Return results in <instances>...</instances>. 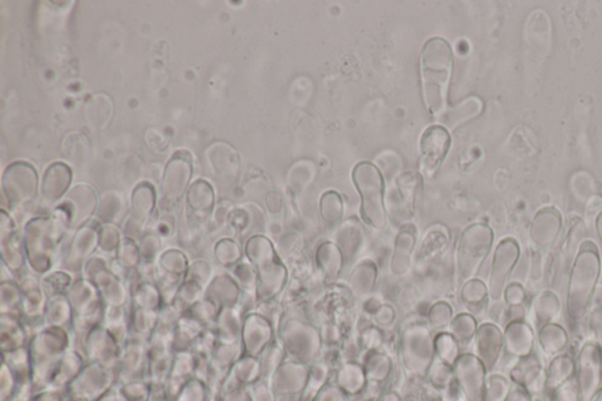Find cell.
I'll return each instance as SVG.
<instances>
[{
    "label": "cell",
    "mask_w": 602,
    "mask_h": 401,
    "mask_svg": "<svg viewBox=\"0 0 602 401\" xmlns=\"http://www.w3.org/2000/svg\"><path fill=\"white\" fill-rule=\"evenodd\" d=\"M576 379L580 401H590L602 388V356L592 340L586 341L579 352Z\"/></svg>",
    "instance_id": "7"
},
{
    "label": "cell",
    "mask_w": 602,
    "mask_h": 401,
    "mask_svg": "<svg viewBox=\"0 0 602 401\" xmlns=\"http://www.w3.org/2000/svg\"><path fill=\"white\" fill-rule=\"evenodd\" d=\"M365 231L360 221L349 219L337 228L336 244L343 253L345 265L355 262L359 256L361 248L364 247Z\"/></svg>",
    "instance_id": "18"
},
{
    "label": "cell",
    "mask_w": 602,
    "mask_h": 401,
    "mask_svg": "<svg viewBox=\"0 0 602 401\" xmlns=\"http://www.w3.org/2000/svg\"><path fill=\"white\" fill-rule=\"evenodd\" d=\"M192 176V157L188 151L176 152L167 163L162 194L169 201L181 200Z\"/></svg>",
    "instance_id": "12"
},
{
    "label": "cell",
    "mask_w": 602,
    "mask_h": 401,
    "mask_svg": "<svg viewBox=\"0 0 602 401\" xmlns=\"http://www.w3.org/2000/svg\"><path fill=\"white\" fill-rule=\"evenodd\" d=\"M510 377L516 387L523 388L531 396L542 395L546 389V369L537 353L516 360Z\"/></svg>",
    "instance_id": "13"
},
{
    "label": "cell",
    "mask_w": 602,
    "mask_h": 401,
    "mask_svg": "<svg viewBox=\"0 0 602 401\" xmlns=\"http://www.w3.org/2000/svg\"><path fill=\"white\" fill-rule=\"evenodd\" d=\"M577 373V361L570 354L562 353L551 358L549 368L546 369L545 392L553 396L559 387L573 379Z\"/></svg>",
    "instance_id": "22"
},
{
    "label": "cell",
    "mask_w": 602,
    "mask_h": 401,
    "mask_svg": "<svg viewBox=\"0 0 602 401\" xmlns=\"http://www.w3.org/2000/svg\"><path fill=\"white\" fill-rule=\"evenodd\" d=\"M400 197L409 211L413 212L415 202L422 186V176L421 173H406L402 174L397 181Z\"/></svg>",
    "instance_id": "30"
},
{
    "label": "cell",
    "mask_w": 602,
    "mask_h": 401,
    "mask_svg": "<svg viewBox=\"0 0 602 401\" xmlns=\"http://www.w3.org/2000/svg\"><path fill=\"white\" fill-rule=\"evenodd\" d=\"M477 358L486 371H493L504 352V331L493 322H485L477 329L476 338Z\"/></svg>",
    "instance_id": "15"
},
{
    "label": "cell",
    "mask_w": 602,
    "mask_h": 401,
    "mask_svg": "<svg viewBox=\"0 0 602 401\" xmlns=\"http://www.w3.org/2000/svg\"><path fill=\"white\" fill-rule=\"evenodd\" d=\"M449 334L459 345L460 349L468 348L475 344L477 329V322L475 315L460 313L454 317L452 324L449 325Z\"/></svg>",
    "instance_id": "28"
},
{
    "label": "cell",
    "mask_w": 602,
    "mask_h": 401,
    "mask_svg": "<svg viewBox=\"0 0 602 401\" xmlns=\"http://www.w3.org/2000/svg\"><path fill=\"white\" fill-rule=\"evenodd\" d=\"M449 244V235L444 226L436 225L431 228L422 240L421 250H419L418 265H431L436 262L437 258H440L448 250Z\"/></svg>",
    "instance_id": "23"
},
{
    "label": "cell",
    "mask_w": 602,
    "mask_h": 401,
    "mask_svg": "<svg viewBox=\"0 0 602 401\" xmlns=\"http://www.w3.org/2000/svg\"><path fill=\"white\" fill-rule=\"evenodd\" d=\"M316 260L326 285H333L343 272L345 260L339 247L331 241H326L318 247Z\"/></svg>",
    "instance_id": "20"
},
{
    "label": "cell",
    "mask_w": 602,
    "mask_h": 401,
    "mask_svg": "<svg viewBox=\"0 0 602 401\" xmlns=\"http://www.w3.org/2000/svg\"><path fill=\"white\" fill-rule=\"evenodd\" d=\"M375 321L379 325L387 326L392 324L394 318V311L391 306L380 305L379 309L375 311Z\"/></svg>",
    "instance_id": "40"
},
{
    "label": "cell",
    "mask_w": 602,
    "mask_h": 401,
    "mask_svg": "<svg viewBox=\"0 0 602 401\" xmlns=\"http://www.w3.org/2000/svg\"><path fill=\"white\" fill-rule=\"evenodd\" d=\"M510 392V383L506 378L492 376L487 381V387L485 388V401H505Z\"/></svg>",
    "instance_id": "34"
},
{
    "label": "cell",
    "mask_w": 602,
    "mask_h": 401,
    "mask_svg": "<svg viewBox=\"0 0 602 401\" xmlns=\"http://www.w3.org/2000/svg\"><path fill=\"white\" fill-rule=\"evenodd\" d=\"M246 253L258 275L260 298L271 299L281 294L285 287L287 270L271 241L266 237L255 236L248 240Z\"/></svg>",
    "instance_id": "5"
},
{
    "label": "cell",
    "mask_w": 602,
    "mask_h": 401,
    "mask_svg": "<svg viewBox=\"0 0 602 401\" xmlns=\"http://www.w3.org/2000/svg\"><path fill=\"white\" fill-rule=\"evenodd\" d=\"M600 280H601V283H602V260H601V275H600Z\"/></svg>",
    "instance_id": "47"
},
{
    "label": "cell",
    "mask_w": 602,
    "mask_h": 401,
    "mask_svg": "<svg viewBox=\"0 0 602 401\" xmlns=\"http://www.w3.org/2000/svg\"><path fill=\"white\" fill-rule=\"evenodd\" d=\"M453 75V51L444 38L429 39L421 53V77L427 111L440 118L448 110V97Z\"/></svg>",
    "instance_id": "2"
},
{
    "label": "cell",
    "mask_w": 602,
    "mask_h": 401,
    "mask_svg": "<svg viewBox=\"0 0 602 401\" xmlns=\"http://www.w3.org/2000/svg\"><path fill=\"white\" fill-rule=\"evenodd\" d=\"M532 309H533L535 329L539 331L542 327L555 322V319L561 312V301L554 291L542 290L534 298Z\"/></svg>",
    "instance_id": "24"
},
{
    "label": "cell",
    "mask_w": 602,
    "mask_h": 401,
    "mask_svg": "<svg viewBox=\"0 0 602 401\" xmlns=\"http://www.w3.org/2000/svg\"><path fill=\"white\" fill-rule=\"evenodd\" d=\"M376 278H378V268L372 260H363L353 268L348 278V289L353 297L357 299H366L370 297L375 290Z\"/></svg>",
    "instance_id": "21"
},
{
    "label": "cell",
    "mask_w": 602,
    "mask_h": 401,
    "mask_svg": "<svg viewBox=\"0 0 602 401\" xmlns=\"http://www.w3.org/2000/svg\"><path fill=\"white\" fill-rule=\"evenodd\" d=\"M415 243V228L410 224L403 225L395 238L394 253L391 259V271L395 276H405L409 274Z\"/></svg>",
    "instance_id": "19"
},
{
    "label": "cell",
    "mask_w": 602,
    "mask_h": 401,
    "mask_svg": "<svg viewBox=\"0 0 602 401\" xmlns=\"http://www.w3.org/2000/svg\"><path fill=\"white\" fill-rule=\"evenodd\" d=\"M450 147V135L444 126L427 127L421 139L419 167L423 178L432 179L444 163Z\"/></svg>",
    "instance_id": "8"
},
{
    "label": "cell",
    "mask_w": 602,
    "mask_h": 401,
    "mask_svg": "<svg viewBox=\"0 0 602 401\" xmlns=\"http://www.w3.org/2000/svg\"><path fill=\"white\" fill-rule=\"evenodd\" d=\"M527 298V290L522 283L512 282L504 291L503 301L507 303V306L526 305Z\"/></svg>",
    "instance_id": "36"
},
{
    "label": "cell",
    "mask_w": 602,
    "mask_h": 401,
    "mask_svg": "<svg viewBox=\"0 0 602 401\" xmlns=\"http://www.w3.org/2000/svg\"><path fill=\"white\" fill-rule=\"evenodd\" d=\"M535 333L527 322H513L505 326L504 352L508 357L522 359L534 352Z\"/></svg>",
    "instance_id": "16"
},
{
    "label": "cell",
    "mask_w": 602,
    "mask_h": 401,
    "mask_svg": "<svg viewBox=\"0 0 602 401\" xmlns=\"http://www.w3.org/2000/svg\"><path fill=\"white\" fill-rule=\"evenodd\" d=\"M596 231L602 245V211L596 218Z\"/></svg>",
    "instance_id": "45"
},
{
    "label": "cell",
    "mask_w": 602,
    "mask_h": 401,
    "mask_svg": "<svg viewBox=\"0 0 602 401\" xmlns=\"http://www.w3.org/2000/svg\"><path fill=\"white\" fill-rule=\"evenodd\" d=\"M427 313H429L427 318H429L430 324L440 332H445L444 330L449 329L454 319L452 307L445 302L434 303Z\"/></svg>",
    "instance_id": "33"
},
{
    "label": "cell",
    "mask_w": 602,
    "mask_h": 401,
    "mask_svg": "<svg viewBox=\"0 0 602 401\" xmlns=\"http://www.w3.org/2000/svg\"><path fill=\"white\" fill-rule=\"evenodd\" d=\"M588 329L590 340L600 350L602 356V307L590 310L588 317Z\"/></svg>",
    "instance_id": "37"
},
{
    "label": "cell",
    "mask_w": 602,
    "mask_h": 401,
    "mask_svg": "<svg viewBox=\"0 0 602 401\" xmlns=\"http://www.w3.org/2000/svg\"><path fill=\"white\" fill-rule=\"evenodd\" d=\"M38 178L29 163L18 162L7 167L3 178V188L15 204L31 201L36 196Z\"/></svg>",
    "instance_id": "11"
},
{
    "label": "cell",
    "mask_w": 602,
    "mask_h": 401,
    "mask_svg": "<svg viewBox=\"0 0 602 401\" xmlns=\"http://www.w3.org/2000/svg\"><path fill=\"white\" fill-rule=\"evenodd\" d=\"M507 310V303L504 301L493 302V305L489 309L493 324L506 326Z\"/></svg>",
    "instance_id": "39"
},
{
    "label": "cell",
    "mask_w": 602,
    "mask_h": 401,
    "mask_svg": "<svg viewBox=\"0 0 602 401\" xmlns=\"http://www.w3.org/2000/svg\"><path fill=\"white\" fill-rule=\"evenodd\" d=\"M458 368H459L460 376H462V383L469 400L471 401H485V373L486 368L481 363L479 358L473 356V354H464L458 361Z\"/></svg>",
    "instance_id": "17"
},
{
    "label": "cell",
    "mask_w": 602,
    "mask_h": 401,
    "mask_svg": "<svg viewBox=\"0 0 602 401\" xmlns=\"http://www.w3.org/2000/svg\"><path fill=\"white\" fill-rule=\"evenodd\" d=\"M600 307H602V283H599V285L594 291L590 310L600 309Z\"/></svg>",
    "instance_id": "44"
},
{
    "label": "cell",
    "mask_w": 602,
    "mask_h": 401,
    "mask_svg": "<svg viewBox=\"0 0 602 401\" xmlns=\"http://www.w3.org/2000/svg\"><path fill=\"white\" fill-rule=\"evenodd\" d=\"M519 259L518 241L513 238L501 240L493 256L491 274L488 279L489 298L492 302L503 301L504 291L511 283V276Z\"/></svg>",
    "instance_id": "6"
},
{
    "label": "cell",
    "mask_w": 602,
    "mask_h": 401,
    "mask_svg": "<svg viewBox=\"0 0 602 401\" xmlns=\"http://www.w3.org/2000/svg\"><path fill=\"white\" fill-rule=\"evenodd\" d=\"M495 233L487 224L476 223L462 232L457 247L456 279L461 287L475 279L492 250Z\"/></svg>",
    "instance_id": "3"
},
{
    "label": "cell",
    "mask_w": 602,
    "mask_h": 401,
    "mask_svg": "<svg viewBox=\"0 0 602 401\" xmlns=\"http://www.w3.org/2000/svg\"><path fill=\"white\" fill-rule=\"evenodd\" d=\"M601 256L592 240L582 241L570 266L566 291V315L570 325L580 326L588 319L594 291L600 283Z\"/></svg>",
    "instance_id": "1"
},
{
    "label": "cell",
    "mask_w": 602,
    "mask_h": 401,
    "mask_svg": "<svg viewBox=\"0 0 602 401\" xmlns=\"http://www.w3.org/2000/svg\"><path fill=\"white\" fill-rule=\"evenodd\" d=\"M72 173L69 166L63 163H54L46 170L44 182H42V196L49 201L60 200L69 182H71Z\"/></svg>",
    "instance_id": "26"
},
{
    "label": "cell",
    "mask_w": 602,
    "mask_h": 401,
    "mask_svg": "<svg viewBox=\"0 0 602 401\" xmlns=\"http://www.w3.org/2000/svg\"><path fill=\"white\" fill-rule=\"evenodd\" d=\"M551 401H580L576 377L559 387L551 396Z\"/></svg>",
    "instance_id": "38"
},
{
    "label": "cell",
    "mask_w": 602,
    "mask_h": 401,
    "mask_svg": "<svg viewBox=\"0 0 602 401\" xmlns=\"http://www.w3.org/2000/svg\"><path fill=\"white\" fill-rule=\"evenodd\" d=\"M537 333L539 348L545 356L554 358L565 353L570 344V336L564 326L551 322L542 327Z\"/></svg>",
    "instance_id": "25"
},
{
    "label": "cell",
    "mask_w": 602,
    "mask_h": 401,
    "mask_svg": "<svg viewBox=\"0 0 602 401\" xmlns=\"http://www.w3.org/2000/svg\"><path fill=\"white\" fill-rule=\"evenodd\" d=\"M400 349L407 364L412 365L417 360L419 365H429L434 350L429 325L423 322H413L403 326L400 333Z\"/></svg>",
    "instance_id": "9"
},
{
    "label": "cell",
    "mask_w": 602,
    "mask_h": 401,
    "mask_svg": "<svg viewBox=\"0 0 602 401\" xmlns=\"http://www.w3.org/2000/svg\"><path fill=\"white\" fill-rule=\"evenodd\" d=\"M542 278L543 267L542 266V259H540L539 253L534 252L533 258H532L530 280L531 282L539 283Z\"/></svg>",
    "instance_id": "42"
},
{
    "label": "cell",
    "mask_w": 602,
    "mask_h": 401,
    "mask_svg": "<svg viewBox=\"0 0 602 401\" xmlns=\"http://www.w3.org/2000/svg\"><path fill=\"white\" fill-rule=\"evenodd\" d=\"M320 213L324 224L329 228H338L343 224L344 202L339 193L329 191L322 194L320 200Z\"/></svg>",
    "instance_id": "29"
},
{
    "label": "cell",
    "mask_w": 602,
    "mask_h": 401,
    "mask_svg": "<svg viewBox=\"0 0 602 401\" xmlns=\"http://www.w3.org/2000/svg\"><path fill=\"white\" fill-rule=\"evenodd\" d=\"M505 401H532V396L523 391V388L516 387L514 389H512L507 399Z\"/></svg>",
    "instance_id": "43"
},
{
    "label": "cell",
    "mask_w": 602,
    "mask_h": 401,
    "mask_svg": "<svg viewBox=\"0 0 602 401\" xmlns=\"http://www.w3.org/2000/svg\"><path fill=\"white\" fill-rule=\"evenodd\" d=\"M460 299L468 313L475 317L483 314L488 309L491 301L488 286L483 280L477 278L469 280L461 286Z\"/></svg>",
    "instance_id": "27"
},
{
    "label": "cell",
    "mask_w": 602,
    "mask_h": 401,
    "mask_svg": "<svg viewBox=\"0 0 602 401\" xmlns=\"http://www.w3.org/2000/svg\"><path fill=\"white\" fill-rule=\"evenodd\" d=\"M352 179L358 190L361 218L375 229H384L387 224L384 208V178L378 167L370 162H361L353 169Z\"/></svg>",
    "instance_id": "4"
},
{
    "label": "cell",
    "mask_w": 602,
    "mask_h": 401,
    "mask_svg": "<svg viewBox=\"0 0 602 401\" xmlns=\"http://www.w3.org/2000/svg\"><path fill=\"white\" fill-rule=\"evenodd\" d=\"M434 348L437 349L439 356L450 361L456 359L458 351L460 349L459 345L457 344V341L454 340V338L449 332H440L438 334L436 341H434Z\"/></svg>",
    "instance_id": "35"
},
{
    "label": "cell",
    "mask_w": 602,
    "mask_h": 401,
    "mask_svg": "<svg viewBox=\"0 0 602 401\" xmlns=\"http://www.w3.org/2000/svg\"><path fill=\"white\" fill-rule=\"evenodd\" d=\"M281 337L286 351L294 358L310 359L320 351L321 336L313 326L291 319L282 326Z\"/></svg>",
    "instance_id": "10"
},
{
    "label": "cell",
    "mask_w": 602,
    "mask_h": 401,
    "mask_svg": "<svg viewBox=\"0 0 602 401\" xmlns=\"http://www.w3.org/2000/svg\"><path fill=\"white\" fill-rule=\"evenodd\" d=\"M590 401H602V388L599 392L597 393L596 396H593L592 400Z\"/></svg>",
    "instance_id": "46"
},
{
    "label": "cell",
    "mask_w": 602,
    "mask_h": 401,
    "mask_svg": "<svg viewBox=\"0 0 602 401\" xmlns=\"http://www.w3.org/2000/svg\"><path fill=\"white\" fill-rule=\"evenodd\" d=\"M154 205V191L149 184L139 185L134 193V216L145 220Z\"/></svg>",
    "instance_id": "32"
},
{
    "label": "cell",
    "mask_w": 602,
    "mask_h": 401,
    "mask_svg": "<svg viewBox=\"0 0 602 401\" xmlns=\"http://www.w3.org/2000/svg\"><path fill=\"white\" fill-rule=\"evenodd\" d=\"M562 226H564V219L558 209L543 208L535 214L532 221L531 240L540 248H550L557 243L562 231Z\"/></svg>",
    "instance_id": "14"
},
{
    "label": "cell",
    "mask_w": 602,
    "mask_h": 401,
    "mask_svg": "<svg viewBox=\"0 0 602 401\" xmlns=\"http://www.w3.org/2000/svg\"><path fill=\"white\" fill-rule=\"evenodd\" d=\"M526 305L508 306L506 325L513 322H526Z\"/></svg>",
    "instance_id": "41"
},
{
    "label": "cell",
    "mask_w": 602,
    "mask_h": 401,
    "mask_svg": "<svg viewBox=\"0 0 602 401\" xmlns=\"http://www.w3.org/2000/svg\"><path fill=\"white\" fill-rule=\"evenodd\" d=\"M188 204L197 214L208 216L213 206V191L211 186L204 181L197 182L190 190Z\"/></svg>",
    "instance_id": "31"
}]
</instances>
